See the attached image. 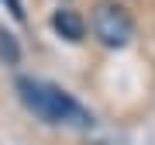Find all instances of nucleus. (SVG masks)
Here are the masks:
<instances>
[{
  "label": "nucleus",
  "instance_id": "5",
  "mask_svg": "<svg viewBox=\"0 0 155 145\" xmlns=\"http://www.w3.org/2000/svg\"><path fill=\"white\" fill-rule=\"evenodd\" d=\"M7 4V11L14 14V21H24V7H21V0H4Z\"/></svg>",
  "mask_w": 155,
  "mask_h": 145
},
{
  "label": "nucleus",
  "instance_id": "3",
  "mask_svg": "<svg viewBox=\"0 0 155 145\" xmlns=\"http://www.w3.org/2000/svg\"><path fill=\"white\" fill-rule=\"evenodd\" d=\"M52 28H55L66 42H83V35H86V21H83L76 11H55V17H52Z\"/></svg>",
  "mask_w": 155,
  "mask_h": 145
},
{
  "label": "nucleus",
  "instance_id": "1",
  "mask_svg": "<svg viewBox=\"0 0 155 145\" xmlns=\"http://www.w3.org/2000/svg\"><path fill=\"white\" fill-rule=\"evenodd\" d=\"M17 93H21V100H24V107L31 114H38L48 124H76V128H90L93 124V114L86 107H79L66 90H59L52 83L21 76L17 79Z\"/></svg>",
  "mask_w": 155,
  "mask_h": 145
},
{
  "label": "nucleus",
  "instance_id": "4",
  "mask_svg": "<svg viewBox=\"0 0 155 145\" xmlns=\"http://www.w3.org/2000/svg\"><path fill=\"white\" fill-rule=\"evenodd\" d=\"M0 59H4L7 66H17V62H21V49H17V42L7 31H0Z\"/></svg>",
  "mask_w": 155,
  "mask_h": 145
},
{
  "label": "nucleus",
  "instance_id": "2",
  "mask_svg": "<svg viewBox=\"0 0 155 145\" xmlns=\"http://www.w3.org/2000/svg\"><path fill=\"white\" fill-rule=\"evenodd\" d=\"M90 24H93V35H97L104 45H110V49L127 45V42H131V35H134L131 14H127L121 4H114V0H100V4L93 7Z\"/></svg>",
  "mask_w": 155,
  "mask_h": 145
}]
</instances>
